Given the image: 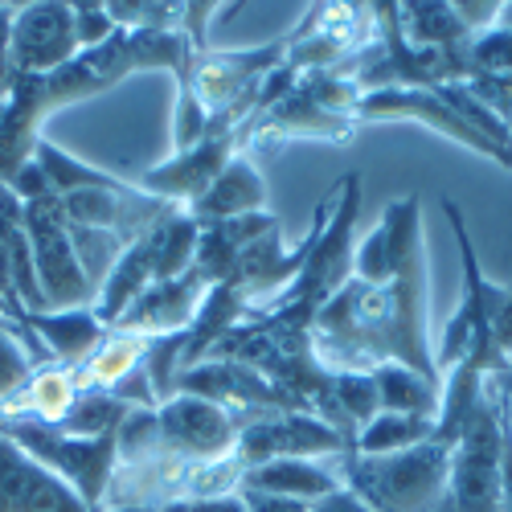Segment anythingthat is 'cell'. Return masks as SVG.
Returning <instances> with one entry per match:
<instances>
[{
    "instance_id": "cell-1",
    "label": "cell",
    "mask_w": 512,
    "mask_h": 512,
    "mask_svg": "<svg viewBox=\"0 0 512 512\" xmlns=\"http://www.w3.org/2000/svg\"><path fill=\"white\" fill-rule=\"evenodd\" d=\"M312 349L332 373H373L398 361L443 386L435 369L431 304H426V254L402 267L386 287L349 279L312 320Z\"/></svg>"
},
{
    "instance_id": "cell-2",
    "label": "cell",
    "mask_w": 512,
    "mask_h": 512,
    "mask_svg": "<svg viewBox=\"0 0 512 512\" xmlns=\"http://www.w3.org/2000/svg\"><path fill=\"white\" fill-rule=\"evenodd\" d=\"M336 472L353 496L369 504V512H439L451 451L431 443H418L398 455H336Z\"/></svg>"
},
{
    "instance_id": "cell-3",
    "label": "cell",
    "mask_w": 512,
    "mask_h": 512,
    "mask_svg": "<svg viewBox=\"0 0 512 512\" xmlns=\"http://www.w3.org/2000/svg\"><path fill=\"white\" fill-rule=\"evenodd\" d=\"M0 435L13 439L21 451H29L41 467H50L58 480H66L91 512H103L115 480V463H119V435L82 439L33 418H0Z\"/></svg>"
},
{
    "instance_id": "cell-4",
    "label": "cell",
    "mask_w": 512,
    "mask_h": 512,
    "mask_svg": "<svg viewBox=\"0 0 512 512\" xmlns=\"http://www.w3.org/2000/svg\"><path fill=\"white\" fill-rule=\"evenodd\" d=\"M25 238H29V250H33V271H37L41 295H46V308L50 312L91 308L95 304V283L78 263V250H74V238L66 230L58 197L25 201Z\"/></svg>"
},
{
    "instance_id": "cell-5",
    "label": "cell",
    "mask_w": 512,
    "mask_h": 512,
    "mask_svg": "<svg viewBox=\"0 0 512 512\" xmlns=\"http://www.w3.org/2000/svg\"><path fill=\"white\" fill-rule=\"evenodd\" d=\"M500 394L488 398L459 443L451 447V476L439 512H500Z\"/></svg>"
},
{
    "instance_id": "cell-6",
    "label": "cell",
    "mask_w": 512,
    "mask_h": 512,
    "mask_svg": "<svg viewBox=\"0 0 512 512\" xmlns=\"http://www.w3.org/2000/svg\"><path fill=\"white\" fill-rule=\"evenodd\" d=\"M242 119L250 123V115H238V111H226V115H213L209 119V132L201 136V144H193L189 152H173L168 160H160L156 168L136 181L144 193L168 201V205H193L213 181H218L222 168L242 152V136L246 127Z\"/></svg>"
},
{
    "instance_id": "cell-7",
    "label": "cell",
    "mask_w": 512,
    "mask_h": 512,
    "mask_svg": "<svg viewBox=\"0 0 512 512\" xmlns=\"http://www.w3.org/2000/svg\"><path fill=\"white\" fill-rule=\"evenodd\" d=\"M283 58H287V37H275L254 50H205L193 62L189 87L209 115H226V111L250 115L254 103H259L263 78Z\"/></svg>"
},
{
    "instance_id": "cell-8",
    "label": "cell",
    "mask_w": 512,
    "mask_h": 512,
    "mask_svg": "<svg viewBox=\"0 0 512 512\" xmlns=\"http://www.w3.org/2000/svg\"><path fill=\"white\" fill-rule=\"evenodd\" d=\"M242 422L222 410L218 402H205L193 394H173L156 406V439L168 459H181L189 467L218 463L238 451Z\"/></svg>"
},
{
    "instance_id": "cell-9",
    "label": "cell",
    "mask_w": 512,
    "mask_h": 512,
    "mask_svg": "<svg viewBox=\"0 0 512 512\" xmlns=\"http://www.w3.org/2000/svg\"><path fill=\"white\" fill-rule=\"evenodd\" d=\"M345 451H353V439H345L324 418H316L308 410H283V414H267V418L242 422V435H238V451L234 455H238L242 467H259V463L283 459V455L336 459Z\"/></svg>"
},
{
    "instance_id": "cell-10",
    "label": "cell",
    "mask_w": 512,
    "mask_h": 512,
    "mask_svg": "<svg viewBox=\"0 0 512 512\" xmlns=\"http://www.w3.org/2000/svg\"><path fill=\"white\" fill-rule=\"evenodd\" d=\"M418 254H426L422 242V201L418 193H406L386 205V213L377 218V226L357 242L353 250V279L386 287L402 275L406 263H414Z\"/></svg>"
},
{
    "instance_id": "cell-11",
    "label": "cell",
    "mask_w": 512,
    "mask_h": 512,
    "mask_svg": "<svg viewBox=\"0 0 512 512\" xmlns=\"http://www.w3.org/2000/svg\"><path fill=\"white\" fill-rule=\"evenodd\" d=\"M78 58L74 13L62 0L21 5L13 13V70L25 78H46Z\"/></svg>"
},
{
    "instance_id": "cell-12",
    "label": "cell",
    "mask_w": 512,
    "mask_h": 512,
    "mask_svg": "<svg viewBox=\"0 0 512 512\" xmlns=\"http://www.w3.org/2000/svg\"><path fill=\"white\" fill-rule=\"evenodd\" d=\"M0 512H91L82 496L0 435Z\"/></svg>"
},
{
    "instance_id": "cell-13",
    "label": "cell",
    "mask_w": 512,
    "mask_h": 512,
    "mask_svg": "<svg viewBox=\"0 0 512 512\" xmlns=\"http://www.w3.org/2000/svg\"><path fill=\"white\" fill-rule=\"evenodd\" d=\"M209 283L197 275V271H185L177 279H156L140 300L127 308V316L115 324L119 332H140L148 340L156 336H177L193 324L201 300H205Z\"/></svg>"
},
{
    "instance_id": "cell-14",
    "label": "cell",
    "mask_w": 512,
    "mask_h": 512,
    "mask_svg": "<svg viewBox=\"0 0 512 512\" xmlns=\"http://www.w3.org/2000/svg\"><path fill=\"white\" fill-rule=\"evenodd\" d=\"M267 177L259 160L250 152H238L222 173L213 181L193 205H189V218L197 226L209 222H230V218H246V213H267Z\"/></svg>"
},
{
    "instance_id": "cell-15",
    "label": "cell",
    "mask_w": 512,
    "mask_h": 512,
    "mask_svg": "<svg viewBox=\"0 0 512 512\" xmlns=\"http://www.w3.org/2000/svg\"><path fill=\"white\" fill-rule=\"evenodd\" d=\"M242 488L316 504V500H324V496L345 488V480H340V472H336V459L283 455V459H267L259 467H246V472H242Z\"/></svg>"
},
{
    "instance_id": "cell-16",
    "label": "cell",
    "mask_w": 512,
    "mask_h": 512,
    "mask_svg": "<svg viewBox=\"0 0 512 512\" xmlns=\"http://www.w3.org/2000/svg\"><path fill=\"white\" fill-rule=\"evenodd\" d=\"M279 226V218L267 209V213H246V218H230V222H209L201 226V238H197V259H193V271L213 287V283H226L242 259V250L263 238Z\"/></svg>"
},
{
    "instance_id": "cell-17",
    "label": "cell",
    "mask_w": 512,
    "mask_h": 512,
    "mask_svg": "<svg viewBox=\"0 0 512 512\" xmlns=\"http://www.w3.org/2000/svg\"><path fill=\"white\" fill-rule=\"evenodd\" d=\"M25 328L41 340V349L50 353L54 365L78 369L99 345L107 328L99 324V316L91 308H66V312H29Z\"/></svg>"
},
{
    "instance_id": "cell-18",
    "label": "cell",
    "mask_w": 512,
    "mask_h": 512,
    "mask_svg": "<svg viewBox=\"0 0 512 512\" xmlns=\"http://www.w3.org/2000/svg\"><path fill=\"white\" fill-rule=\"evenodd\" d=\"M152 283H156V275H152V230H148L115 259V267L99 283V295H95L91 312L99 316L103 328H115L127 316V308H132Z\"/></svg>"
},
{
    "instance_id": "cell-19",
    "label": "cell",
    "mask_w": 512,
    "mask_h": 512,
    "mask_svg": "<svg viewBox=\"0 0 512 512\" xmlns=\"http://www.w3.org/2000/svg\"><path fill=\"white\" fill-rule=\"evenodd\" d=\"M74 398H78L74 369L46 361V365H37L29 373V381L17 390V398L0 410V418H33V422L58 426L66 418V410L74 406Z\"/></svg>"
},
{
    "instance_id": "cell-20",
    "label": "cell",
    "mask_w": 512,
    "mask_h": 512,
    "mask_svg": "<svg viewBox=\"0 0 512 512\" xmlns=\"http://www.w3.org/2000/svg\"><path fill=\"white\" fill-rule=\"evenodd\" d=\"M144 357H148V336L107 328L103 345L74 369V381H78V390H107V394H115L123 381L144 365Z\"/></svg>"
},
{
    "instance_id": "cell-21",
    "label": "cell",
    "mask_w": 512,
    "mask_h": 512,
    "mask_svg": "<svg viewBox=\"0 0 512 512\" xmlns=\"http://www.w3.org/2000/svg\"><path fill=\"white\" fill-rule=\"evenodd\" d=\"M373 386H377V402L386 414H418V418L439 414V386L398 361H381L373 369Z\"/></svg>"
},
{
    "instance_id": "cell-22",
    "label": "cell",
    "mask_w": 512,
    "mask_h": 512,
    "mask_svg": "<svg viewBox=\"0 0 512 512\" xmlns=\"http://www.w3.org/2000/svg\"><path fill=\"white\" fill-rule=\"evenodd\" d=\"M431 439H435V418L386 414V410H381L377 418H369L357 431L353 451L357 455H398V451H410V447L431 443Z\"/></svg>"
},
{
    "instance_id": "cell-23",
    "label": "cell",
    "mask_w": 512,
    "mask_h": 512,
    "mask_svg": "<svg viewBox=\"0 0 512 512\" xmlns=\"http://www.w3.org/2000/svg\"><path fill=\"white\" fill-rule=\"evenodd\" d=\"M46 361H50V353L41 349V340L29 328H21L13 320H0V410L17 398V390L29 381V373Z\"/></svg>"
},
{
    "instance_id": "cell-24",
    "label": "cell",
    "mask_w": 512,
    "mask_h": 512,
    "mask_svg": "<svg viewBox=\"0 0 512 512\" xmlns=\"http://www.w3.org/2000/svg\"><path fill=\"white\" fill-rule=\"evenodd\" d=\"M136 406L119 402L107 390H78L74 406L66 410V418L58 422V431L66 435H82V439H99V435H119L123 418L132 414Z\"/></svg>"
},
{
    "instance_id": "cell-25",
    "label": "cell",
    "mask_w": 512,
    "mask_h": 512,
    "mask_svg": "<svg viewBox=\"0 0 512 512\" xmlns=\"http://www.w3.org/2000/svg\"><path fill=\"white\" fill-rule=\"evenodd\" d=\"M472 74H512V29L492 25L467 46V78Z\"/></svg>"
},
{
    "instance_id": "cell-26",
    "label": "cell",
    "mask_w": 512,
    "mask_h": 512,
    "mask_svg": "<svg viewBox=\"0 0 512 512\" xmlns=\"http://www.w3.org/2000/svg\"><path fill=\"white\" fill-rule=\"evenodd\" d=\"M209 111L201 107V99L193 95V87H177V107H173V152H189L193 144H201V136L209 132Z\"/></svg>"
},
{
    "instance_id": "cell-27",
    "label": "cell",
    "mask_w": 512,
    "mask_h": 512,
    "mask_svg": "<svg viewBox=\"0 0 512 512\" xmlns=\"http://www.w3.org/2000/svg\"><path fill=\"white\" fill-rule=\"evenodd\" d=\"M70 13H74L78 54H82V50H99L103 41L115 37V21H111L107 5H99V0H78V5H70Z\"/></svg>"
},
{
    "instance_id": "cell-28",
    "label": "cell",
    "mask_w": 512,
    "mask_h": 512,
    "mask_svg": "<svg viewBox=\"0 0 512 512\" xmlns=\"http://www.w3.org/2000/svg\"><path fill=\"white\" fill-rule=\"evenodd\" d=\"M463 87L496 119L512 123V74H472V78H463Z\"/></svg>"
},
{
    "instance_id": "cell-29",
    "label": "cell",
    "mask_w": 512,
    "mask_h": 512,
    "mask_svg": "<svg viewBox=\"0 0 512 512\" xmlns=\"http://www.w3.org/2000/svg\"><path fill=\"white\" fill-rule=\"evenodd\" d=\"M500 512H512V398L500 394Z\"/></svg>"
},
{
    "instance_id": "cell-30",
    "label": "cell",
    "mask_w": 512,
    "mask_h": 512,
    "mask_svg": "<svg viewBox=\"0 0 512 512\" xmlns=\"http://www.w3.org/2000/svg\"><path fill=\"white\" fill-rule=\"evenodd\" d=\"M13 5H0V99H9L17 87V70H13Z\"/></svg>"
},
{
    "instance_id": "cell-31",
    "label": "cell",
    "mask_w": 512,
    "mask_h": 512,
    "mask_svg": "<svg viewBox=\"0 0 512 512\" xmlns=\"http://www.w3.org/2000/svg\"><path fill=\"white\" fill-rule=\"evenodd\" d=\"M451 9H455V17L463 21V29L476 37V33L500 25V9H504V5H496V0H484V5H476V0H451Z\"/></svg>"
},
{
    "instance_id": "cell-32",
    "label": "cell",
    "mask_w": 512,
    "mask_h": 512,
    "mask_svg": "<svg viewBox=\"0 0 512 512\" xmlns=\"http://www.w3.org/2000/svg\"><path fill=\"white\" fill-rule=\"evenodd\" d=\"M238 492H242L246 512H308L312 508L304 500H287V496H271V492H250V488H238Z\"/></svg>"
},
{
    "instance_id": "cell-33",
    "label": "cell",
    "mask_w": 512,
    "mask_h": 512,
    "mask_svg": "<svg viewBox=\"0 0 512 512\" xmlns=\"http://www.w3.org/2000/svg\"><path fill=\"white\" fill-rule=\"evenodd\" d=\"M308 512H369V504H365L361 496H353L349 488H340V492H332V496L316 500Z\"/></svg>"
},
{
    "instance_id": "cell-34",
    "label": "cell",
    "mask_w": 512,
    "mask_h": 512,
    "mask_svg": "<svg viewBox=\"0 0 512 512\" xmlns=\"http://www.w3.org/2000/svg\"><path fill=\"white\" fill-rule=\"evenodd\" d=\"M189 512H246L242 504V492H230V496H209V500H193Z\"/></svg>"
},
{
    "instance_id": "cell-35",
    "label": "cell",
    "mask_w": 512,
    "mask_h": 512,
    "mask_svg": "<svg viewBox=\"0 0 512 512\" xmlns=\"http://www.w3.org/2000/svg\"><path fill=\"white\" fill-rule=\"evenodd\" d=\"M107 512H160V504H123V508H107Z\"/></svg>"
},
{
    "instance_id": "cell-36",
    "label": "cell",
    "mask_w": 512,
    "mask_h": 512,
    "mask_svg": "<svg viewBox=\"0 0 512 512\" xmlns=\"http://www.w3.org/2000/svg\"><path fill=\"white\" fill-rule=\"evenodd\" d=\"M500 25H504V29H512V0H508V5L500 9Z\"/></svg>"
},
{
    "instance_id": "cell-37",
    "label": "cell",
    "mask_w": 512,
    "mask_h": 512,
    "mask_svg": "<svg viewBox=\"0 0 512 512\" xmlns=\"http://www.w3.org/2000/svg\"><path fill=\"white\" fill-rule=\"evenodd\" d=\"M5 111H9V99H0V123H5Z\"/></svg>"
},
{
    "instance_id": "cell-38",
    "label": "cell",
    "mask_w": 512,
    "mask_h": 512,
    "mask_svg": "<svg viewBox=\"0 0 512 512\" xmlns=\"http://www.w3.org/2000/svg\"><path fill=\"white\" fill-rule=\"evenodd\" d=\"M508 132H512V123H508Z\"/></svg>"
}]
</instances>
